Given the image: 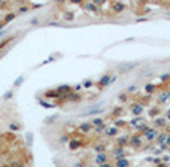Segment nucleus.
<instances>
[{
    "label": "nucleus",
    "instance_id": "6ab92c4d",
    "mask_svg": "<svg viewBox=\"0 0 170 167\" xmlns=\"http://www.w3.org/2000/svg\"><path fill=\"white\" fill-rule=\"evenodd\" d=\"M142 122H145V121H143V118H142V116H136V118H133L131 121H130V125L137 127V125H139V124H142Z\"/></svg>",
    "mask_w": 170,
    "mask_h": 167
},
{
    "label": "nucleus",
    "instance_id": "a211bd4d",
    "mask_svg": "<svg viewBox=\"0 0 170 167\" xmlns=\"http://www.w3.org/2000/svg\"><path fill=\"white\" fill-rule=\"evenodd\" d=\"M94 151H96L97 154L106 152V143H97V145H94Z\"/></svg>",
    "mask_w": 170,
    "mask_h": 167
},
{
    "label": "nucleus",
    "instance_id": "2f4dec72",
    "mask_svg": "<svg viewBox=\"0 0 170 167\" xmlns=\"http://www.w3.org/2000/svg\"><path fill=\"white\" fill-rule=\"evenodd\" d=\"M82 86H85V88H91V86H93V82H91V81H85Z\"/></svg>",
    "mask_w": 170,
    "mask_h": 167
},
{
    "label": "nucleus",
    "instance_id": "412c9836",
    "mask_svg": "<svg viewBox=\"0 0 170 167\" xmlns=\"http://www.w3.org/2000/svg\"><path fill=\"white\" fill-rule=\"evenodd\" d=\"M69 100H70V102H79V100H81V96L78 94V92H72V94L69 96Z\"/></svg>",
    "mask_w": 170,
    "mask_h": 167
},
{
    "label": "nucleus",
    "instance_id": "f3484780",
    "mask_svg": "<svg viewBox=\"0 0 170 167\" xmlns=\"http://www.w3.org/2000/svg\"><path fill=\"white\" fill-rule=\"evenodd\" d=\"M91 128H93V124H90V122H82V124L79 125V130H81L82 133H90Z\"/></svg>",
    "mask_w": 170,
    "mask_h": 167
},
{
    "label": "nucleus",
    "instance_id": "ea45409f",
    "mask_svg": "<svg viewBox=\"0 0 170 167\" xmlns=\"http://www.w3.org/2000/svg\"><path fill=\"white\" fill-rule=\"evenodd\" d=\"M166 116H167V119L170 121V109H167V112H166Z\"/></svg>",
    "mask_w": 170,
    "mask_h": 167
},
{
    "label": "nucleus",
    "instance_id": "c85d7f7f",
    "mask_svg": "<svg viewBox=\"0 0 170 167\" xmlns=\"http://www.w3.org/2000/svg\"><path fill=\"white\" fill-rule=\"evenodd\" d=\"M12 94H14V92H12V91H8V92H5V94H3V98H5V100H9V98H12Z\"/></svg>",
    "mask_w": 170,
    "mask_h": 167
},
{
    "label": "nucleus",
    "instance_id": "9b49d317",
    "mask_svg": "<svg viewBox=\"0 0 170 167\" xmlns=\"http://www.w3.org/2000/svg\"><path fill=\"white\" fill-rule=\"evenodd\" d=\"M170 100V91H163L161 94H160V97H158V102L161 103V104H166L167 102Z\"/></svg>",
    "mask_w": 170,
    "mask_h": 167
},
{
    "label": "nucleus",
    "instance_id": "39448f33",
    "mask_svg": "<svg viewBox=\"0 0 170 167\" xmlns=\"http://www.w3.org/2000/svg\"><path fill=\"white\" fill-rule=\"evenodd\" d=\"M169 137H170V134L167 131H163V133H160L158 136H157V139H155V142L158 143L160 146H167L166 143H167V140H169Z\"/></svg>",
    "mask_w": 170,
    "mask_h": 167
},
{
    "label": "nucleus",
    "instance_id": "ddd939ff",
    "mask_svg": "<svg viewBox=\"0 0 170 167\" xmlns=\"http://www.w3.org/2000/svg\"><path fill=\"white\" fill-rule=\"evenodd\" d=\"M136 128H137V134L143 136V134H145V133H146V130L149 128V125H148L146 122H142V124H139V125H137Z\"/></svg>",
    "mask_w": 170,
    "mask_h": 167
},
{
    "label": "nucleus",
    "instance_id": "a878e982",
    "mask_svg": "<svg viewBox=\"0 0 170 167\" xmlns=\"http://www.w3.org/2000/svg\"><path fill=\"white\" fill-rule=\"evenodd\" d=\"M11 167H25V166H24L23 161H17V160H15V161H12Z\"/></svg>",
    "mask_w": 170,
    "mask_h": 167
},
{
    "label": "nucleus",
    "instance_id": "393cba45",
    "mask_svg": "<svg viewBox=\"0 0 170 167\" xmlns=\"http://www.w3.org/2000/svg\"><path fill=\"white\" fill-rule=\"evenodd\" d=\"M106 128H108V127H106V124L99 125V127H96V133H97V134H102L103 131H106Z\"/></svg>",
    "mask_w": 170,
    "mask_h": 167
},
{
    "label": "nucleus",
    "instance_id": "20e7f679",
    "mask_svg": "<svg viewBox=\"0 0 170 167\" xmlns=\"http://www.w3.org/2000/svg\"><path fill=\"white\" fill-rule=\"evenodd\" d=\"M158 134H160L158 130H157V128H151V127H149V128L146 130V133L143 134V137H145L148 142H152V140L157 139V136H158Z\"/></svg>",
    "mask_w": 170,
    "mask_h": 167
},
{
    "label": "nucleus",
    "instance_id": "0eeeda50",
    "mask_svg": "<svg viewBox=\"0 0 170 167\" xmlns=\"http://www.w3.org/2000/svg\"><path fill=\"white\" fill-rule=\"evenodd\" d=\"M131 113L134 116H142V113H143V104L142 103H133L131 104Z\"/></svg>",
    "mask_w": 170,
    "mask_h": 167
},
{
    "label": "nucleus",
    "instance_id": "79ce46f5",
    "mask_svg": "<svg viewBox=\"0 0 170 167\" xmlns=\"http://www.w3.org/2000/svg\"><path fill=\"white\" fill-rule=\"evenodd\" d=\"M157 167H167V164H166V163H160V164L157 166Z\"/></svg>",
    "mask_w": 170,
    "mask_h": 167
},
{
    "label": "nucleus",
    "instance_id": "9d476101",
    "mask_svg": "<svg viewBox=\"0 0 170 167\" xmlns=\"http://www.w3.org/2000/svg\"><path fill=\"white\" fill-rule=\"evenodd\" d=\"M106 136L108 137H118V133H120V128H116V127H109V128H106Z\"/></svg>",
    "mask_w": 170,
    "mask_h": 167
},
{
    "label": "nucleus",
    "instance_id": "aec40b11",
    "mask_svg": "<svg viewBox=\"0 0 170 167\" xmlns=\"http://www.w3.org/2000/svg\"><path fill=\"white\" fill-rule=\"evenodd\" d=\"M145 91L148 92V94H152V92L155 91V85L154 84H146L145 85Z\"/></svg>",
    "mask_w": 170,
    "mask_h": 167
},
{
    "label": "nucleus",
    "instance_id": "7ed1b4c3",
    "mask_svg": "<svg viewBox=\"0 0 170 167\" xmlns=\"http://www.w3.org/2000/svg\"><path fill=\"white\" fill-rule=\"evenodd\" d=\"M110 79H112L110 73H104V75L100 78V81L97 82V86H99V88H106V86L110 85Z\"/></svg>",
    "mask_w": 170,
    "mask_h": 167
},
{
    "label": "nucleus",
    "instance_id": "f257e3e1",
    "mask_svg": "<svg viewBox=\"0 0 170 167\" xmlns=\"http://www.w3.org/2000/svg\"><path fill=\"white\" fill-rule=\"evenodd\" d=\"M126 157H127L126 148H121V146H115V148L112 149V158L115 160V161H118V160H121V158H126Z\"/></svg>",
    "mask_w": 170,
    "mask_h": 167
},
{
    "label": "nucleus",
    "instance_id": "5701e85b",
    "mask_svg": "<svg viewBox=\"0 0 170 167\" xmlns=\"http://www.w3.org/2000/svg\"><path fill=\"white\" fill-rule=\"evenodd\" d=\"M45 97H48V98H57L58 94H57V91H46V92H45Z\"/></svg>",
    "mask_w": 170,
    "mask_h": 167
},
{
    "label": "nucleus",
    "instance_id": "473e14b6",
    "mask_svg": "<svg viewBox=\"0 0 170 167\" xmlns=\"http://www.w3.org/2000/svg\"><path fill=\"white\" fill-rule=\"evenodd\" d=\"M64 19H67V21H72V19H73V15H72V12H67V15H64Z\"/></svg>",
    "mask_w": 170,
    "mask_h": 167
},
{
    "label": "nucleus",
    "instance_id": "f03ea898",
    "mask_svg": "<svg viewBox=\"0 0 170 167\" xmlns=\"http://www.w3.org/2000/svg\"><path fill=\"white\" fill-rule=\"evenodd\" d=\"M142 136L140 134H133V136H130V139H128V146H131V148H134V149H139V148H142Z\"/></svg>",
    "mask_w": 170,
    "mask_h": 167
},
{
    "label": "nucleus",
    "instance_id": "7c9ffc66",
    "mask_svg": "<svg viewBox=\"0 0 170 167\" xmlns=\"http://www.w3.org/2000/svg\"><path fill=\"white\" fill-rule=\"evenodd\" d=\"M120 102H126V100H127V94H126V92H122V94H120Z\"/></svg>",
    "mask_w": 170,
    "mask_h": 167
},
{
    "label": "nucleus",
    "instance_id": "a19ab883",
    "mask_svg": "<svg viewBox=\"0 0 170 167\" xmlns=\"http://www.w3.org/2000/svg\"><path fill=\"white\" fill-rule=\"evenodd\" d=\"M27 11H29V8H21L18 12H27Z\"/></svg>",
    "mask_w": 170,
    "mask_h": 167
},
{
    "label": "nucleus",
    "instance_id": "72a5a7b5",
    "mask_svg": "<svg viewBox=\"0 0 170 167\" xmlns=\"http://www.w3.org/2000/svg\"><path fill=\"white\" fill-rule=\"evenodd\" d=\"M9 127H11V130H19V125H18V124H15V122H12Z\"/></svg>",
    "mask_w": 170,
    "mask_h": 167
},
{
    "label": "nucleus",
    "instance_id": "cd10ccee",
    "mask_svg": "<svg viewBox=\"0 0 170 167\" xmlns=\"http://www.w3.org/2000/svg\"><path fill=\"white\" fill-rule=\"evenodd\" d=\"M99 112H102V109H99V108H96V109H93V110H88L85 115H94V113H99Z\"/></svg>",
    "mask_w": 170,
    "mask_h": 167
},
{
    "label": "nucleus",
    "instance_id": "2eb2a0df",
    "mask_svg": "<svg viewBox=\"0 0 170 167\" xmlns=\"http://www.w3.org/2000/svg\"><path fill=\"white\" fill-rule=\"evenodd\" d=\"M81 146H82V142H81V140H70V142H69V148H70L72 151L79 149Z\"/></svg>",
    "mask_w": 170,
    "mask_h": 167
},
{
    "label": "nucleus",
    "instance_id": "bb28decb",
    "mask_svg": "<svg viewBox=\"0 0 170 167\" xmlns=\"http://www.w3.org/2000/svg\"><path fill=\"white\" fill-rule=\"evenodd\" d=\"M158 113H160V109L158 108H154V109L149 110V115H151V116H157Z\"/></svg>",
    "mask_w": 170,
    "mask_h": 167
},
{
    "label": "nucleus",
    "instance_id": "423d86ee",
    "mask_svg": "<svg viewBox=\"0 0 170 167\" xmlns=\"http://www.w3.org/2000/svg\"><path fill=\"white\" fill-rule=\"evenodd\" d=\"M108 160H109V155H108L106 152H100V154H97V155L94 157L96 164H99V166H102V164H104V163H108Z\"/></svg>",
    "mask_w": 170,
    "mask_h": 167
},
{
    "label": "nucleus",
    "instance_id": "1a4fd4ad",
    "mask_svg": "<svg viewBox=\"0 0 170 167\" xmlns=\"http://www.w3.org/2000/svg\"><path fill=\"white\" fill-rule=\"evenodd\" d=\"M154 128H157V130H158V128H161V127H163V128H164V127L167 125V121H166V119L164 118H161V116H158V118H155L154 119Z\"/></svg>",
    "mask_w": 170,
    "mask_h": 167
},
{
    "label": "nucleus",
    "instance_id": "f704fd0d",
    "mask_svg": "<svg viewBox=\"0 0 170 167\" xmlns=\"http://www.w3.org/2000/svg\"><path fill=\"white\" fill-rule=\"evenodd\" d=\"M121 109H122V108H116V109H115V110H114V115H120V113H121V112H122V110H121Z\"/></svg>",
    "mask_w": 170,
    "mask_h": 167
},
{
    "label": "nucleus",
    "instance_id": "b1692460",
    "mask_svg": "<svg viewBox=\"0 0 170 167\" xmlns=\"http://www.w3.org/2000/svg\"><path fill=\"white\" fill-rule=\"evenodd\" d=\"M15 17H17V14H14V12H11V14H8V15L5 17V24H6V23H11V21H12V19H14Z\"/></svg>",
    "mask_w": 170,
    "mask_h": 167
},
{
    "label": "nucleus",
    "instance_id": "c756f323",
    "mask_svg": "<svg viewBox=\"0 0 170 167\" xmlns=\"http://www.w3.org/2000/svg\"><path fill=\"white\" fill-rule=\"evenodd\" d=\"M23 81H24V76H19V78L17 79V81H15V84H14V85H15V86H19V85L23 84Z\"/></svg>",
    "mask_w": 170,
    "mask_h": 167
},
{
    "label": "nucleus",
    "instance_id": "dca6fc26",
    "mask_svg": "<svg viewBox=\"0 0 170 167\" xmlns=\"http://www.w3.org/2000/svg\"><path fill=\"white\" fill-rule=\"evenodd\" d=\"M115 167H130V160L121 158L118 161H115Z\"/></svg>",
    "mask_w": 170,
    "mask_h": 167
},
{
    "label": "nucleus",
    "instance_id": "4468645a",
    "mask_svg": "<svg viewBox=\"0 0 170 167\" xmlns=\"http://www.w3.org/2000/svg\"><path fill=\"white\" fill-rule=\"evenodd\" d=\"M124 9H126V5H124V3H120V2L112 3V11H114V12H116V14H120V12H122Z\"/></svg>",
    "mask_w": 170,
    "mask_h": 167
},
{
    "label": "nucleus",
    "instance_id": "6e6552de",
    "mask_svg": "<svg viewBox=\"0 0 170 167\" xmlns=\"http://www.w3.org/2000/svg\"><path fill=\"white\" fill-rule=\"evenodd\" d=\"M128 134H124V136H118L116 137V143L115 146H121V148H126V146H128Z\"/></svg>",
    "mask_w": 170,
    "mask_h": 167
},
{
    "label": "nucleus",
    "instance_id": "e433bc0d",
    "mask_svg": "<svg viewBox=\"0 0 170 167\" xmlns=\"http://www.w3.org/2000/svg\"><path fill=\"white\" fill-rule=\"evenodd\" d=\"M134 91H136V85H131V86L127 90V92H134Z\"/></svg>",
    "mask_w": 170,
    "mask_h": 167
},
{
    "label": "nucleus",
    "instance_id": "de8ad7c7",
    "mask_svg": "<svg viewBox=\"0 0 170 167\" xmlns=\"http://www.w3.org/2000/svg\"><path fill=\"white\" fill-rule=\"evenodd\" d=\"M88 167H94V166H88Z\"/></svg>",
    "mask_w": 170,
    "mask_h": 167
},
{
    "label": "nucleus",
    "instance_id": "4c0bfd02",
    "mask_svg": "<svg viewBox=\"0 0 170 167\" xmlns=\"http://www.w3.org/2000/svg\"><path fill=\"white\" fill-rule=\"evenodd\" d=\"M170 79V75H163L161 76V81H169Z\"/></svg>",
    "mask_w": 170,
    "mask_h": 167
},
{
    "label": "nucleus",
    "instance_id": "a18cd8bd",
    "mask_svg": "<svg viewBox=\"0 0 170 167\" xmlns=\"http://www.w3.org/2000/svg\"><path fill=\"white\" fill-rule=\"evenodd\" d=\"M3 25H5V23H0V29H2V27H3Z\"/></svg>",
    "mask_w": 170,
    "mask_h": 167
},
{
    "label": "nucleus",
    "instance_id": "37998d69",
    "mask_svg": "<svg viewBox=\"0 0 170 167\" xmlns=\"http://www.w3.org/2000/svg\"><path fill=\"white\" fill-rule=\"evenodd\" d=\"M75 167H84V164H82V163H76Z\"/></svg>",
    "mask_w": 170,
    "mask_h": 167
},
{
    "label": "nucleus",
    "instance_id": "c9c22d12",
    "mask_svg": "<svg viewBox=\"0 0 170 167\" xmlns=\"http://www.w3.org/2000/svg\"><path fill=\"white\" fill-rule=\"evenodd\" d=\"M118 125H124V121H122V119H118V121L115 122V127H116V128H118Z\"/></svg>",
    "mask_w": 170,
    "mask_h": 167
},
{
    "label": "nucleus",
    "instance_id": "f8f14e48",
    "mask_svg": "<svg viewBox=\"0 0 170 167\" xmlns=\"http://www.w3.org/2000/svg\"><path fill=\"white\" fill-rule=\"evenodd\" d=\"M84 6H85V9H87V11H91V12H94V14H99V12H100V9L94 5V2H88V3H85Z\"/></svg>",
    "mask_w": 170,
    "mask_h": 167
},
{
    "label": "nucleus",
    "instance_id": "c03bdc74",
    "mask_svg": "<svg viewBox=\"0 0 170 167\" xmlns=\"http://www.w3.org/2000/svg\"><path fill=\"white\" fill-rule=\"evenodd\" d=\"M166 131H167L169 134H170V127H166Z\"/></svg>",
    "mask_w": 170,
    "mask_h": 167
},
{
    "label": "nucleus",
    "instance_id": "58836bf2",
    "mask_svg": "<svg viewBox=\"0 0 170 167\" xmlns=\"http://www.w3.org/2000/svg\"><path fill=\"white\" fill-rule=\"evenodd\" d=\"M99 167H114L110 163H104V164H102V166H99Z\"/></svg>",
    "mask_w": 170,
    "mask_h": 167
},
{
    "label": "nucleus",
    "instance_id": "4be33fe9",
    "mask_svg": "<svg viewBox=\"0 0 170 167\" xmlns=\"http://www.w3.org/2000/svg\"><path fill=\"white\" fill-rule=\"evenodd\" d=\"M91 124H93L94 127H99V125H103L104 124V119H102V118H94L93 121H91Z\"/></svg>",
    "mask_w": 170,
    "mask_h": 167
},
{
    "label": "nucleus",
    "instance_id": "49530a36",
    "mask_svg": "<svg viewBox=\"0 0 170 167\" xmlns=\"http://www.w3.org/2000/svg\"><path fill=\"white\" fill-rule=\"evenodd\" d=\"M2 167H11V166H6V164H3V166H2Z\"/></svg>",
    "mask_w": 170,
    "mask_h": 167
}]
</instances>
